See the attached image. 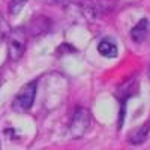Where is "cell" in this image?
<instances>
[{"label":"cell","mask_w":150,"mask_h":150,"mask_svg":"<svg viewBox=\"0 0 150 150\" xmlns=\"http://www.w3.org/2000/svg\"><path fill=\"white\" fill-rule=\"evenodd\" d=\"M92 126V116L90 111L83 107H77L71 117L69 126H68V135L71 138H81Z\"/></svg>","instance_id":"cell-1"},{"label":"cell","mask_w":150,"mask_h":150,"mask_svg":"<svg viewBox=\"0 0 150 150\" xmlns=\"http://www.w3.org/2000/svg\"><path fill=\"white\" fill-rule=\"evenodd\" d=\"M36 90H38V84L36 81H32L29 84H26L23 89L15 95L14 101H12V108L17 112H26L32 108L33 102H35V96H36Z\"/></svg>","instance_id":"cell-2"},{"label":"cell","mask_w":150,"mask_h":150,"mask_svg":"<svg viewBox=\"0 0 150 150\" xmlns=\"http://www.w3.org/2000/svg\"><path fill=\"white\" fill-rule=\"evenodd\" d=\"M147 32H149V21L147 20H140L138 23L135 24L131 30V39L134 42H143L147 36Z\"/></svg>","instance_id":"cell-4"},{"label":"cell","mask_w":150,"mask_h":150,"mask_svg":"<svg viewBox=\"0 0 150 150\" xmlns=\"http://www.w3.org/2000/svg\"><path fill=\"white\" fill-rule=\"evenodd\" d=\"M26 51V32L23 27L14 29L8 35V54L12 62H17Z\"/></svg>","instance_id":"cell-3"},{"label":"cell","mask_w":150,"mask_h":150,"mask_svg":"<svg viewBox=\"0 0 150 150\" xmlns=\"http://www.w3.org/2000/svg\"><path fill=\"white\" fill-rule=\"evenodd\" d=\"M98 51L101 56H104L107 59H112L117 56V45L111 39H102L98 45Z\"/></svg>","instance_id":"cell-6"},{"label":"cell","mask_w":150,"mask_h":150,"mask_svg":"<svg viewBox=\"0 0 150 150\" xmlns=\"http://www.w3.org/2000/svg\"><path fill=\"white\" fill-rule=\"evenodd\" d=\"M149 132H150V122H147L146 125H141L140 128H137L131 135H129V143L134 144V146H138L141 143L146 141V138L149 137Z\"/></svg>","instance_id":"cell-5"},{"label":"cell","mask_w":150,"mask_h":150,"mask_svg":"<svg viewBox=\"0 0 150 150\" xmlns=\"http://www.w3.org/2000/svg\"><path fill=\"white\" fill-rule=\"evenodd\" d=\"M9 32H11V30H9V27H8V24H6L5 18L0 15V42L6 39L8 35H9Z\"/></svg>","instance_id":"cell-8"},{"label":"cell","mask_w":150,"mask_h":150,"mask_svg":"<svg viewBox=\"0 0 150 150\" xmlns=\"http://www.w3.org/2000/svg\"><path fill=\"white\" fill-rule=\"evenodd\" d=\"M27 3V0H11V3H9V11H11V14H14L17 15L18 12L24 8V5Z\"/></svg>","instance_id":"cell-7"}]
</instances>
